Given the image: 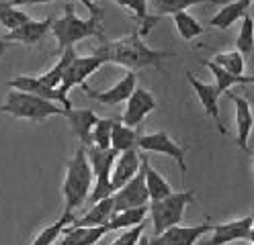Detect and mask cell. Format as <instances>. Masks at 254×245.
<instances>
[{
	"mask_svg": "<svg viewBox=\"0 0 254 245\" xmlns=\"http://www.w3.org/2000/svg\"><path fill=\"white\" fill-rule=\"evenodd\" d=\"M105 63H117L123 68L137 72L144 68H156L158 72H164L162 61L168 57H174V51H164V49H152L144 39L137 35V29H133L129 35H125L115 41L103 39L101 45L94 49Z\"/></svg>",
	"mask_w": 254,
	"mask_h": 245,
	"instance_id": "6da1fadb",
	"label": "cell"
},
{
	"mask_svg": "<svg viewBox=\"0 0 254 245\" xmlns=\"http://www.w3.org/2000/svg\"><path fill=\"white\" fill-rule=\"evenodd\" d=\"M64 16L62 19L52 21L50 31L54 33V37L58 39V51H64L66 47H74L78 41L88 39V37H99L101 41L103 37V27H101V19L103 16H92L90 19H80L76 14V8L72 2H68L64 6Z\"/></svg>",
	"mask_w": 254,
	"mask_h": 245,
	"instance_id": "7a4b0ae2",
	"label": "cell"
},
{
	"mask_svg": "<svg viewBox=\"0 0 254 245\" xmlns=\"http://www.w3.org/2000/svg\"><path fill=\"white\" fill-rule=\"evenodd\" d=\"M92 188V170L84 151V145L76 149V153L66 163V178H64V202H66V212H74L78 206L86 202L88 192Z\"/></svg>",
	"mask_w": 254,
	"mask_h": 245,
	"instance_id": "3957f363",
	"label": "cell"
},
{
	"mask_svg": "<svg viewBox=\"0 0 254 245\" xmlns=\"http://www.w3.org/2000/svg\"><path fill=\"white\" fill-rule=\"evenodd\" d=\"M64 106H58L52 100H45L41 96L29 94V92H19L12 90L6 94V102L0 106V114H10L14 119H25L41 123L50 117H64Z\"/></svg>",
	"mask_w": 254,
	"mask_h": 245,
	"instance_id": "277c9868",
	"label": "cell"
},
{
	"mask_svg": "<svg viewBox=\"0 0 254 245\" xmlns=\"http://www.w3.org/2000/svg\"><path fill=\"white\" fill-rule=\"evenodd\" d=\"M195 202V194L193 190H183V192H170L164 198L150 200L148 202V212L152 219L154 227V235L162 233L164 229L179 225L185 219V210L189 204Z\"/></svg>",
	"mask_w": 254,
	"mask_h": 245,
	"instance_id": "5b68a950",
	"label": "cell"
},
{
	"mask_svg": "<svg viewBox=\"0 0 254 245\" xmlns=\"http://www.w3.org/2000/svg\"><path fill=\"white\" fill-rule=\"evenodd\" d=\"M103 65H105V59H103L99 53H92V55H76V57L70 61V65L66 68V72H64L58 90H60L62 94L68 96V92H70L74 86H80V84H82V88H84V86H86V78H88L90 74H94L99 68H103Z\"/></svg>",
	"mask_w": 254,
	"mask_h": 245,
	"instance_id": "8992f818",
	"label": "cell"
},
{
	"mask_svg": "<svg viewBox=\"0 0 254 245\" xmlns=\"http://www.w3.org/2000/svg\"><path fill=\"white\" fill-rule=\"evenodd\" d=\"M137 147L141 151H152V153H164L168 157H172L179 163L181 174H187V163H185V155H187V147L179 145L166 131H156V133H148V135H137Z\"/></svg>",
	"mask_w": 254,
	"mask_h": 245,
	"instance_id": "52a82bcc",
	"label": "cell"
},
{
	"mask_svg": "<svg viewBox=\"0 0 254 245\" xmlns=\"http://www.w3.org/2000/svg\"><path fill=\"white\" fill-rule=\"evenodd\" d=\"M111 198H113V212L135 208V206H148L150 194L146 188V180H144L141 168L137 170V174L129 180V182H125L121 188H117L113 194H111Z\"/></svg>",
	"mask_w": 254,
	"mask_h": 245,
	"instance_id": "ba28073f",
	"label": "cell"
},
{
	"mask_svg": "<svg viewBox=\"0 0 254 245\" xmlns=\"http://www.w3.org/2000/svg\"><path fill=\"white\" fill-rule=\"evenodd\" d=\"M209 233H211V237L207 241H203L201 245H228L234 241H250L252 243V237H254L252 215H246L242 219H236L230 223L213 225Z\"/></svg>",
	"mask_w": 254,
	"mask_h": 245,
	"instance_id": "9c48e42d",
	"label": "cell"
},
{
	"mask_svg": "<svg viewBox=\"0 0 254 245\" xmlns=\"http://www.w3.org/2000/svg\"><path fill=\"white\" fill-rule=\"evenodd\" d=\"M213 229V223H203V225H193V227H185V225H172L164 229L162 233H158L150 239V245H197V241L207 235Z\"/></svg>",
	"mask_w": 254,
	"mask_h": 245,
	"instance_id": "30bf717a",
	"label": "cell"
},
{
	"mask_svg": "<svg viewBox=\"0 0 254 245\" xmlns=\"http://www.w3.org/2000/svg\"><path fill=\"white\" fill-rule=\"evenodd\" d=\"M6 84H8V88H12V90L35 94V96L45 98V100H52V102L62 104L64 108H72V102L68 100V96H66V94H62L58 88H50L47 84H43V82L39 80V76L21 74V76H17V78L8 80Z\"/></svg>",
	"mask_w": 254,
	"mask_h": 245,
	"instance_id": "8fae6325",
	"label": "cell"
},
{
	"mask_svg": "<svg viewBox=\"0 0 254 245\" xmlns=\"http://www.w3.org/2000/svg\"><path fill=\"white\" fill-rule=\"evenodd\" d=\"M154 108H156L154 94L141 86H135L133 92L129 94V98H127V106H125V112L121 117V123L135 129Z\"/></svg>",
	"mask_w": 254,
	"mask_h": 245,
	"instance_id": "7c38bea8",
	"label": "cell"
},
{
	"mask_svg": "<svg viewBox=\"0 0 254 245\" xmlns=\"http://www.w3.org/2000/svg\"><path fill=\"white\" fill-rule=\"evenodd\" d=\"M137 86V76L135 72L127 70V74L117 82L115 86H111L109 90H103V92H97L92 90L88 84L84 86V92L92 98V100H97L101 104H107V106H115V104H121L125 102L127 98H129V94L133 92V88Z\"/></svg>",
	"mask_w": 254,
	"mask_h": 245,
	"instance_id": "4fadbf2b",
	"label": "cell"
},
{
	"mask_svg": "<svg viewBox=\"0 0 254 245\" xmlns=\"http://www.w3.org/2000/svg\"><path fill=\"white\" fill-rule=\"evenodd\" d=\"M187 80H189V84L193 86V90H195V94H197V98H199V102L203 104L205 114H207L209 119H213V123H215V127H217L219 133L226 135V127H224V123H221V117H219V102H217L221 94L215 90L213 84H205V82L197 80L193 72H187Z\"/></svg>",
	"mask_w": 254,
	"mask_h": 245,
	"instance_id": "5bb4252c",
	"label": "cell"
},
{
	"mask_svg": "<svg viewBox=\"0 0 254 245\" xmlns=\"http://www.w3.org/2000/svg\"><path fill=\"white\" fill-rule=\"evenodd\" d=\"M139 166H141V153L137 151V147L119 151L115 157L113 168H111V186H113V190L121 188L125 182H129V180L137 174Z\"/></svg>",
	"mask_w": 254,
	"mask_h": 245,
	"instance_id": "9a60e30c",
	"label": "cell"
},
{
	"mask_svg": "<svg viewBox=\"0 0 254 245\" xmlns=\"http://www.w3.org/2000/svg\"><path fill=\"white\" fill-rule=\"evenodd\" d=\"M226 94L236 106V141H238V145H240V149H244L246 153H252L250 147H248V137H250V131H252V125H254L250 102L244 96H238L232 90L226 92Z\"/></svg>",
	"mask_w": 254,
	"mask_h": 245,
	"instance_id": "2e32d148",
	"label": "cell"
},
{
	"mask_svg": "<svg viewBox=\"0 0 254 245\" xmlns=\"http://www.w3.org/2000/svg\"><path fill=\"white\" fill-rule=\"evenodd\" d=\"M52 21H54L52 16H47V19H43V21L29 19L21 27L8 31L2 39L4 41H17V43H23V45H37L47 35V33H50Z\"/></svg>",
	"mask_w": 254,
	"mask_h": 245,
	"instance_id": "e0dca14e",
	"label": "cell"
},
{
	"mask_svg": "<svg viewBox=\"0 0 254 245\" xmlns=\"http://www.w3.org/2000/svg\"><path fill=\"white\" fill-rule=\"evenodd\" d=\"M107 233H111V229L107 225H99V227H72L70 225L64 229L54 245H94Z\"/></svg>",
	"mask_w": 254,
	"mask_h": 245,
	"instance_id": "ac0fdd59",
	"label": "cell"
},
{
	"mask_svg": "<svg viewBox=\"0 0 254 245\" xmlns=\"http://www.w3.org/2000/svg\"><path fill=\"white\" fill-rule=\"evenodd\" d=\"M64 117L68 119L72 133L80 139V143L86 147L90 145V131L97 123V112L92 108H66L64 110Z\"/></svg>",
	"mask_w": 254,
	"mask_h": 245,
	"instance_id": "d6986e66",
	"label": "cell"
},
{
	"mask_svg": "<svg viewBox=\"0 0 254 245\" xmlns=\"http://www.w3.org/2000/svg\"><path fill=\"white\" fill-rule=\"evenodd\" d=\"M111 215H113V198L107 196L97 202H92L86 215H82L80 219H76L70 223L72 227H99V225H107Z\"/></svg>",
	"mask_w": 254,
	"mask_h": 245,
	"instance_id": "ffe728a7",
	"label": "cell"
},
{
	"mask_svg": "<svg viewBox=\"0 0 254 245\" xmlns=\"http://www.w3.org/2000/svg\"><path fill=\"white\" fill-rule=\"evenodd\" d=\"M252 0H236V2H226L221 4V10H217L211 21H209V27H215V29H230L238 19H242L246 14V10L250 8Z\"/></svg>",
	"mask_w": 254,
	"mask_h": 245,
	"instance_id": "44dd1931",
	"label": "cell"
},
{
	"mask_svg": "<svg viewBox=\"0 0 254 245\" xmlns=\"http://www.w3.org/2000/svg\"><path fill=\"white\" fill-rule=\"evenodd\" d=\"M141 172H144V180H146V188H148V194H150V200H158V198H164L168 196L172 190V186L164 180L162 174H158L152 166L146 155H141Z\"/></svg>",
	"mask_w": 254,
	"mask_h": 245,
	"instance_id": "7402d4cb",
	"label": "cell"
},
{
	"mask_svg": "<svg viewBox=\"0 0 254 245\" xmlns=\"http://www.w3.org/2000/svg\"><path fill=\"white\" fill-rule=\"evenodd\" d=\"M203 65H205V68L211 72V76L215 78V90H217L219 94L232 90V88L238 86V84H252V82H254V76H244V74H242V76H236V74H230V72H226L224 68L215 65L211 59H203Z\"/></svg>",
	"mask_w": 254,
	"mask_h": 245,
	"instance_id": "603a6c76",
	"label": "cell"
},
{
	"mask_svg": "<svg viewBox=\"0 0 254 245\" xmlns=\"http://www.w3.org/2000/svg\"><path fill=\"white\" fill-rule=\"evenodd\" d=\"M137 147V133L133 127H127L121 123V119H113V127H111V149L125 151Z\"/></svg>",
	"mask_w": 254,
	"mask_h": 245,
	"instance_id": "cb8c5ba5",
	"label": "cell"
},
{
	"mask_svg": "<svg viewBox=\"0 0 254 245\" xmlns=\"http://www.w3.org/2000/svg\"><path fill=\"white\" fill-rule=\"evenodd\" d=\"M148 217V206H135V208H127V210H119L113 212L107 223V227L111 231H117V229H127L144 223V219Z\"/></svg>",
	"mask_w": 254,
	"mask_h": 245,
	"instance_id": "d4e9b609",
	"label": "cell"
},
{
	"mask_svg": "<svg viewBox=\"0 0 254 245\" xmlns=\"http://www.w3.org/2000/svg\"><path fill=\"white\" fill-rule=\"evenodd\" d=\"M174 19V25H177V31L179 35L185 39V41H193L195 37L203 35L205 31H207V27H203L193 14H189L187 10H181L177 14H172Z\"/></svg>",
	"mask_w": 254,
	"mask_h": 245,
	"instance_id": "484cf974",
	"label": "cell"
},
{
	"mask_svg": "<svg viewBox=\"0 0 254 245\" xmlns=\"http://www.w3.org/2000/svg\"><path fill=\"white\" fill-rule=\"evenodd\" d=\"M76 55H78V53H76V49H74V47H66V49L62 51V57L56 61L54 68H50L45 74H41L39 80L43 82V84L50 86V88H58V86H60V80H62V76H64V72H66V68H68L70 61H72Z\"/></svg>",
	"mask_w": 254,
	"mask_h": 245,
	"instance_id": "4316f807",
	"label": "cell"
},
{
	"mask_svg": "<svg viewBox=\"0 0 254 245\" xmlns=\"http://www.w3.org/2000/svg\"><path fill=\"white\" fill-rule=\"evenodd\" d=\"M74 221V212H66L64 210V215L56 221V223H52V225H47L43 231L31 241V245H54L56 241H58V237L62 235V231L66 229L70 223Z\"/></svg>",
	"mask_w": 254,
	"mask_h": 245,
	"instance_id": "83f0119b",
	"label": "cell"
},
{
	"mask_svg": "<svg viewBox=\"0 0 254 245\" xmlns=\"http://www.w3.org/2000/svg\"><path fill=\"white\" fill-rule=\"evenodd\" d=\"M252 47H254V21L246 12L242 16V27H240V33H238V39H236V51H240L244 55V59H248L252 55Z\"/></svg>",
	"mask_w": 254,
	"mask_h": 245,
	"instance_id": "f1b7e54d",
	"label": "cell"
},
{
	"mask_svg": "<svg viewBox=\"0 0 254 245\" xmlns=\"http://www.w3.org/2000/svg\"><path fill=\"white\" fill-rule=\"evenodd\" d=\"M211 61L215 65H219V68H224L226 72L236 74V76H242L244 68H246V59H244V55L240 51H221V53H215Z\"/></svg>",
	"mask_w": 254,
	"mask_h": 245,
	"instance_id": "f546056e",
	"label": "cell"
},
{
	"mask_svg": "<svg viewBox=\"0 0 254 245\" xmlns=\"http://www.w3.org/2000/svg\"><path fill=\"white\" fill-rule=\"evenodd\" d=\"M111 127L113 119H97L92 131H90V145L99 147V149H109L111 147Z\"/></svg>",
	"mask_w": 254,
	"mask_h": 245,
	"instance_id": "4dcf8cb0",
	"label": "cell"
},
{
	"mask_svg": "<svg viewBox=\"0 0 254 245\" xmlns=\"http://www.w3.org/2000/svg\"><path fill=\"white\" fill-rule=\"evenodd\" d=\"M195 4H201V0H152V8L158 16L166 14H177L181 10H187Z\"/></svg>",
	"mask_w": 254,
	"mask_h": 245,
	"instance_id": "1f68e13d",
	"label": "cell"
},
{
	"mask_svg": "<svg viewBox=\"0 0 254 245\" xmlns=\"http://www.w3.org/2000/svg\"><path fill=\"white\" fill-rule=\"evenodd\" d=\"M31 19V16L25 12V10H19V6H6L0 2V25H2L4 29L12 31L21 27L23 23H27Z\"/></svg>",
	"mask_w": 254,
	"mask_h": 245,
	"instance_id": "d6a6232c",
	"label": "cell"
},
{
	"mask_svg": "<svg viewBox=\"0 0 254 245\" xmlns=\"http://www.w3.org/2000/svg\"><path fill=\"white\" fill-rule=\"evenodd\" d=\"M144 229H146V223H139V225H133V227H127L125 231L111 243V245H137L139 237L144 235Z\"/></svg>",
	"mask_w": 254,
	"mask_h": 245,
	"instance_id": "836d02e7",
	"label": "cell"
},
{
	"mask_svg": "<svg viewBox=\"0 0 254 245\" xmlns=\"http://www.w3.org/2000/svg\"><path fill=\"white\" fill-rule=\"evenodd\" d=\"M111 2L133 10V19L135 21H141L148 14V0H111Z\"/></svg>",
	"mask_w": 254,
	"mask_h": 245,
	"instance_id": "e575fe53",
	"label": "cell"
},
{
	"mask_svg": "<svg viewBox=\"0 0 254 245\" xmlns=\"http://www.w3.org/2000/svg\"><path fill=\"white\" fill-rule=\"evenodd\" d=\"M162 21V16H158V14H146L144 16V19H141V21H137L139 25H137V35L141 37V39H146L148 35H150V31L158 25V23H160Z\"/></svg>",
	"mask_w": 254,
	"mask_h": 245,
	"instance_id": "d590c367",
	"label": "cell"
},
{
	"mask_svg": "<svg viewBox=\"0 0 254 245\" xmlns=\"http://www.w3.org/2000/svg\"><path fill=\"white\" fill-rule=\"evenodd\" d=\"M47 2H56V0H6V6H33V4H47Z\"/></svg>",
	"mask_w": 254,
	"mask_h": 245,
	"instance_id": "8d00e7d4",
	"label": "cell"
},
{
	"mask_svg": "<svg viewBox=\"0 0 254 245\" xmlns=\"http://www.w3.org/2000/svg\"><path fill=\"white\" fill-rule=\"evenodd\" d=\"M80 2L90 10V14H92V16H103V8H99L97 4L92 2V0H80Z\"/></svg>",
	"mask_w": 254,
	"mask_h": 245,
	"instance_id": "74e56055",
	"label": "cell"
},
{
	"mask_svg": "<svg viewBox=\"0 0 254 245\" xmlns=\"http://www.w3.org/2000/svg\"><path fill=\"white\" fill-rule=\"evenodd\" d=\"M201 2H209V4H226L230 0H201Z\"/></svg>",
	"mask_w": 254,
	"mask_h": 245,
	"instance_id": "f35d334b",
	"label": "cell"
},
{
	"mask_svg": "<svg viewBox=\"0 0 254 245\" xmlns=\"http://www.w3.org/2000/svg\"><path fill=\"white\" fill-rule=\"evenodd\" d=\"M6 47H8V43H6L2 37H0V55H2V53L6 51Z\"/></svg>",
	"mask_w": 254,
	"mask_h": 245,
	"instance_id": "ab89813d",
	"label": "cell"
},
{
	"mask_svg": "<svg viewBox=\"0 0 254 245\" xmlns=\"http://www.w3.org/2000/svg\"><path fill=\"white\" fill-rule=\"evenodd\" d=\"M137 245H150V239H144V235H141L139 241H137Z\"/></svg>",
	"mask_w": 254,
	"mask_h": 245,
	"instance_id": "60d3db41",
	"label": "cell"
}]
</instances>
